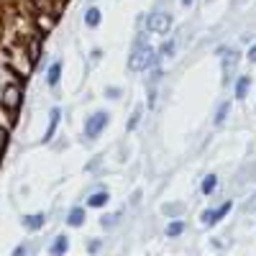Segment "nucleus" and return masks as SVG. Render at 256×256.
<instances>
[{"instance_id": "obj_26", "label": "nucleus", "mask_w": 256, "mask_h": 256, "mask_svg": "<svg viewBox=\"0 0 256 256\" xmlns=\"http://www.w3.org/2000/svg\"><path fill=\"white\" fill-rule=\"evenodd\" d=\"M184 3H187V6H190V3H192V0H184Z\"/></svg>"}, {"instance_id": "obj_17", "label": "nucleus", "mask_w": 256, "mask_h": 256, "mask_svg": "<svg viewBox=\"0 0 256 256\" xmlns=\"http://www.w3.org/2000/svg\"><path fill=\"white\" fill-rule=\"evenodd\" d=\"M164 212H166V216H182L184 205L182 202H169V205H164Z\"/></svg>"}, {"instance_id": "obj_9", "label": "nucleus", "mask_w": 256, "mask_h": 256, "mask_svg": "<svg viewBox=\"0 0 256 256\" xmlns=\"http://www.w3.org/2000/svg\"><path fill=\"white\" fill-rule=\"evenodd\" d=\"M67 223H70V226H74V228H80V226L84 223V210H82V208H74V210H70Z\"/></svg>"}, {"instance_id": "obj_22", "label": "nucleus", "mask_w": 256, "mask_h": 256, "mask_svg": "<svg viewBox=\"0 0 256 256\" xmlns=\"http://www.w3.org/2000/svg\"><path fill=\"white\" fill-rule=\"evenodd\" d=\"M105 98L118 100V98H120V90H118V88H105Z\"/></svg>"}, {"instance_id": "obj_25", "label": "nucleus", "mask_w": 256, "mask_h": 256, "mask_svg": "<svg viewBox=\"0 0 256 256\" xmlns=\"http://www.w3.org/2000/svg\"><path fill=\"white\" fill-rule=\"evenodd\" d=\"M248 59H251V62H256V44L248 49Z\"/></svg>"}, {"instance_id": "obj_14", "label": "nucleus", "mask_w": 256, "mask_h": 256, "mask_svg": "<svg viewBox=\"0 0 256 256\" xmlns=\"http://www.w3.org/2000/svg\"><path fill=\"white\" fill-rule=\"evenodd\" d=\"M24 226L26 228H41V226H44V216H41V212H36V216H28V218H24Z\"/></svg>"}, {"instance_id": "obj_13", "label": "nucleus", "mask_w": 256, "mask_h": 256, "mask_svg": "<svg viewBox=\"0 0 256 256\" xmlns=\"http://www.w3.org/2000/svg\"><path fill=\"white\" fill-rule=\"evenodd\" d=\"M182 230H184V223H182V220H172V223L166 226V236H169V238H177Z\"/></svg>"}, {"instance_id": "obj_24", "label": "nucleus", "mask_w": 256, "mask_h": 256, "mask_svg": "<svg viewBox=\"0 0 256 256\" xmlns=\"http://www.w3.org/2000/svg\"><path fill=\"white\" fill-rule=\"evenodd\" d=\"M88 251H90V254L100 251V241H90V244H88Z\"/></svg>"}, {"instance_id": "obj_21", "label": "nucleus", "mask_w": 256, "mask_h": 256, "mask_svg": "<svg viewBox=\"0 0 256 256\" xmlns=\"http://www.w3.org/2000/svg\"><path fill=\"white\" fill-rule=\"evenodd\" d=\"M174 46H177L174 41H166V44H164V46L159 49V52H162L159 56H172V54H174Z\"/></svg>"}, {"instance_id": "obj_6", "label": "nucleus", "mask_w": 256, "mask_h": 256, "mask_svg": "<svg viewBox=\"0 0 256 256\" xmlns=\"http://www.w3.org/2000/svg\"><path fill=\"white\" fill-rule=\"evenodd\" d=\"M108 200H110L108 192H105V190H98L95 195H90V198H88V205H90V208H102Z\"/></svg>"}, {"instance_id": "obj_18", "label": "nucleus", "mask_w": 256, "mask_h": 256, "mask_svg": "<svg viewBox=\"0 0 256 256\" xmlns=\"http://www.w3.org/2000/svg\"><path fill=\"white\" fill-rule=\"evenodd\" d=\"M118 223H120V212H110V216L102 218V226H105V228H113V226H118Z\"/></svg>"}, {"instance_id": "obj_15", "label": "nucleus", "mask_w": 256, "mask_h": 256, "mask_svg": "<svg viewBox=\"0 0 256 256\" xmlns=\"http://www.w3.org/2000/svg\"><path fill=\"white\" fill-rule=\"evenodd\" d=\"M216 184H218V177H216V174H208V177L202 180V195H210V192L216 190Z\"/></svg>"}, {"instance_id": "obj_23", "label": "nucleus", "mask_w": 256, "mask_h": 256, "mask_svg": "<svg viewBox=\"0 0 256 256\" xmlns=\"http://www.w3.org/2000/svg\"><path fill=\"white\" fill-rule=\"evenodd\" d=\"M6 144H8V134L3 131V128H0V152L6 148Z\"/></svg>"}, {"instance_id": "obj_8", "label": "nucleus", "mask_w": 256, "mask_h": 256, "mask_svg": "<svg viewBox=\"0 0 256 256\" xmlns=\"http://www.w3.org/2000/svg\"><path fill=\"white\" fill-rule=\"evenodd\" d=\"M248 88H251V80L244 74V77H238V82H236V98L238 100H244L246 95H248Z\"/></svg>"}, {"instance_id": "obj_4", "label": "nucleus", "mask_w": 256, "mask_h": 256, "mask_svg": "<svg viewBox=\"0 0 256 256\" xmlns=\"http://www.w3.org/2000/svg\"><path fill=\"white\" fill-rule=\"evenodd\" d=\"M218 54L223 59V77L230 80V74L236 72V67H238V52L236 49H220Z\"/></svg>"}, {"instance_id": "obj_20", "label": "nucleus", "mask_w": 256, "mask_h": 256, "mask_svg": "<svg viewBox=\"0 0 256 256\" xmlns=\"http://www.w3.org/2000/svg\"><path fill=\"white\" fill-rule=\"evenodd\" d=\"M141 123V108H136L134 110V116H131V120H128V131H134V128Z\"/></svg>"}, {"instance_id": "obj_7", "label": "nucleus", "mask_w": 256, "mask_h": 256, "mask_svg": "<svg viewBox=\"0 0 256 256\" xmlns=\"http://www.w3.org/2000/svg\"><path fill=\"white\" fill-rule=\"evenodd\" d=\"M59 77H62V62H54L52 67H49V72H46V82L52 84V88H56Z\"/></svg>"}, {"instance_id": "obj_10", "label": "nucleus", "mask_w": 256, "mask_h": 256, "mask_svg": "<svg viewBox=\"0 0 256 256\" xmlns=\"http://www.w3.org/2000/svg\"><path fill=\"white\" fill-rule=\"evenodd\" d=\"M59 118H62V113L54 108L52 110V118H49V128H46V136H44V141H49L52 136H54V131H56V126H59Z\"/></svg>"}, {"instance_id": "obj_3", "label": "nucleus", "mask_w": 256, "mask_h": 256, "mask_svg": "<svg viewBox=\"0 0 256 256\" xmlns=\"http://www.w3.org/2000/svg\"><path fill=\"white\" fill-rule=\"evenodd\" d=\"M146 28L152 34H169V28H172V16L154 10L152 16L146 18Z\"/></svg>"}, {"instance_id": "obj_12", "label": "nucleus", "mask_w": 256, "mask_h": 256, "mask_svg": "<svg viewBox=\"0 0 256 256\" xmlns=\"http://www.w3.org/2000/svg\"><path fill=\"white\" fill-rule=\"evenodd\" d=\"M67 246H70V244H67V236H56V241L52 244V254H54V256H62L64 251H67Z\"/></svg>"}, {"instance_id": "obj_11", "label": "nucleus", "mask_w": 256, "mask_h": 256, "mask_svg": "<svg viewBox=\"0 0 256 256\" xmlns=\"http://www.w3.org/2000/svg\"><path fill=\"white\" fill-rule=\"evenodd\" d=\"M100 18H102L100 10L98 8H90L88 13H84V24H88L90 28H95V26H100Z\"/></svg>"}, {"instance_id": "obj_19", "label": "nucleus", "mask_w": 256, "mask_h": 256, "mask_svg": "<svg viewBox=\"0 0 256 256\" xmlns=\"http://www.w3.org/2000/svg\"><path fill=\"white\" fill-rule=\"evenodd\" d=\"M228 110H230V102H223L220 108H218V113H216V126H220L223 120H226V116H228Z\"/></svg>"}, {"instance_id": "obj_16", "label": "nucleus", "mask_w": 256, "mask_h": 256, "mask_svg": "<svg viewBox=\"0 0 256 256\" xmlns=\"http://www.w3.org/2000/svg\"><path fill=\"white\" fill-rule=\"evenodd\" d=\"M218 220H220L218 210H205V212H202V223H205V226H216Z\"/></svg>"}, {"instance_id": "obj_2", "label": "nucleus", "mask_w": 256, "mask_h": 256, "mask_svg": "<svg viewBox=\"0 0 256 256\" xmlns=\"http://www.w3.org/2000/svg\"><path fill=\"white\" fill-rule=\"evenodd\" d=\"M108 113L105 110H98V113H92L88 120H84V136L88 138H98L102 131H105V126H108Z\"/></svg>"}, {"instance_id": "obj_5", "label": "nucleus", "mask_w": 256, "mask_h": 256, "mask_svg": "<svg viewBox=\"0 0 256 256\" xmlns=\"http://www.w3.org/2000/svg\"><path fill=\"white\" fill-rule=\"evenodd\" d=\"M3 105L8 110H18V105H20V88L18 84H8L3 90Z\"/></svg>"}, {"instance_id": "obj_1", "label": "nucleus", "mask_w": 256, "mask_h": 256, "mask_svg": "<svg viewBox=\"0 0 256 256\" xmlns=\"http://www.w3.org/2000/svg\"><path fill=\"white\" fill-rule=\"evenodd\" d=\"M152 64H159V54L148 46L146 41H138V44L134 46L131 59H128V67H131L134 72H141L146 67H152Z\"/></svg>"}]
</instances>
